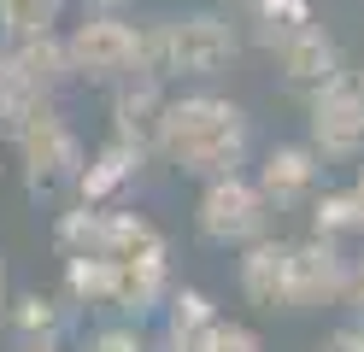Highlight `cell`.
I'll return each instance as SVG.
<instances>
[{
	"label": "cell",
	"instance_id": "cell-1",
	"mask_svg": "<svg viewBox=\"0 0 364 352\" xmlns=\"http://www.w3.org/2000/svg\"><path fill=\"white\" fill-rule=\"evenodd\" d=\"M159 159H171L182 176H230L247 159V112L223 94H182V100H165L159 112Z\"/></svg>",
	"mask_w": 364,
	"mask_h": 352
},
{
	"label": "cell",
	"instance_id": "cell-2",
	"mask_svg": "<svg viewBox=\"0 0 364 352\" xmlns=\"http://www.w3.org/2000/svg\"><path fill=\"white\" fill-rule=\"evenodd\" d=\"M6 129H12V147H18V164H24L30 194H48V188H59V182H77L82 141L53 112V94H30V100L12 112Z\"/></svg>",
	"mask_w": 364,
	"mask_h": 352
},
{
	"label": "cell",
	"instance_id": "cell-3",
	"mask_svg": "<svg viewBox=\"0 0 364 352\" xmlns=\"http://www.w3.org/2000/svg\"><path fill=\"white\" fill-rule=\"evenodd\" d=\"M194 223L200 235H206L212 247H253L264 223H270V200L259 194L253 176H212L206 188H200V206H194Z\"/></svg>",
	"mask_w": 364,
	"mask_h": 352
},
{
	"label": "cell",
	"instance_id": "cell-4",
	"mask_svg": "<svg viewBox=\"0 0 364 352\" xmlns=\"http://www.w3.org/2000/svg\"><path fill=\"white\" fill-rule=\"evenodd\" d=\"M135 23H124V12H95L82 18L71 36H65V53H71V77L88 82H124L135 77Z\"/></svg>",
	"mask_w": 364,
	"mask_h": 352
},
{
	"label": "cell",
	"instance_id": "cell-5",
	"mask_svg": "<svg viewBox=\"0 0 364 352\" xmlns=\"http://www.w3.org/2000/svg\"><path fill=\"white\" fill-rule=\"evenodd\" d=\"M165 41H171V77H218L235 59V23L218 12H188V18H165Z\"/></svg>",
	"mask_w": 364,
	"mask_h": 352
},
{
	"label": "cell",
	"instance_id": "cell-6",
	"mask_svg": "<svg viewBox=\"0 0 364 352\" xmlns=\"http://www.w3.org/2000/svg\"><path fill=\"white\" fill-rule=\"evenodd\" d=\"M347 294V252L329 235H311V241H294L288 258V311H323L341 305Z\"/></svg>",
	"mask_w": 364,
	"mask_h": 352
},
{
	"label": "cell",
	"instance_id": "cell-7",
	"mask_svg": "<svg viewBox=\"0 0 364 352\" xmlns=\"http://www.w3.org/2000/svg\"><path fill=\"white\" fill-rule=\"evenodd\" d=\"M311 153L317 159H358L364 153V94L353 77H335L311 94Z\"/></svg>",
	"mask_w": 364,
	"mask_h": 352
},
{
	"label": "cell",
	"instance_id": "cell-8",
	"mask_svg": "<svg viewBox=\"0 0 364 352\" xmlns=\"http://www.w3.org/2000/svg\"><path fill=\"white\" fill-rule=\"evenodd\" d=\"M159 112H165V94L153 77H124L118 100H112V141H124L135 153H153L159 141Z\"/></svg>",
	"mask_w": 364,
	"mask_h": 352
},
{
	"label": "cell",
	"instance_id": "cell-9",
	"mask_svg": "<svg viewBox=\"0 0 364 352\" xmlns=\"http://www.w3.org/2000/svg\"><path fill=\"white\" fill-rule=\"evenodd\" d=\"M288 258H294V241H270L259 235L241 258V294L259 305V311H288Z\"/></svg>",
	"mask_w": 364,
	"mask_h": 352
},
{
	"label": "cell",
	"instance_id": "cell-10",
	"mask_svg": "<svg viewBox=\"0 0 364 352\" xmlns=\"http://www.w3.org/2000/svg\"><path fill=\"white\" fill-rule=\"evenodd\" d=\"M259 194L270 200V211L306 206L317 194V153L311 147H270L259 164Z\"/></svg>",
	"mask_w": 364,
	"mask_h": 352
},
{
	"label": "cell",
	"instance_id": "cell-11",
	"mask_svg": "<svg viewBox=\"0 0 364 352\" xmlns=\"http://www.w3.org/2000/svg\"><path fill=\"white\" fill-rule=\"evenodd\" d=\"M171 299V282H165V258H129V265H112V311L141 323L147 311Z\"/></svg>",
	"mask_w": 364,
	"mask_h": 352
},
{
	"label": "cell",
	"instance_id": "cell-12",
	"mask_svg": "<svg viewBox=\"0 0 364 352\" xmlns=\"http://www.w3.org/2000/svg\"><path fill=\"white\" fill-rule=\"evenodd\" d=\"M270 53H277V65H282V77L294 82V88H323V82H335L341 77V53H335V41L317 30H300V36H288L282 47H270Z\"/></svg>",
	"mask_w": 364,
	"mask_h": 352
},
{
	"label": "cell",
	"instance_id": "cell-13",
	"mask_svg": "<svg viewBox=\"0 0 364 352\" xmlns=\"http://www.w3.org/2000/svg\"><path fill=\"white\" fill-rule=\"evenodd\" d=\"M12 70L24 94H53L65 77H71V53H65V36H24L12 41Z\"/></svg>",
	"mask_w": 364,
	"mask_h": 352
},
{
	"label": "cell",
	"instance_id": "cell-14",
	"mask_svg": "<svg viewBox=\"0 0 364 352\" xmlns=\"http://www.w3.org/2000/svg\"><path fill=\"white\" fill-rule=\"evenodd\" d=\"M141 159H147V153L124 147V141H106L95 159H82V171H77V194H82V206H106V200L135 176V164H141Z\"/></svg>",
	"mask_w": 364,
	"mask_h": 352
},
{
	"label": "cell",
	"instance_id": "cell-15",
	"mask_svg": "<svg viewBox=\"0 0 364 352\" xmlns=\"http://www.w3.org/2000/svg\"><path fill=\"white\" fill-rule=\"evenodd\" d=\"M100 258L129 265V258H165V235H159L141 211H106V247Z\"/></svg>",
	"mask_w": 364,
	"mask_h": 352
},
{
	"label": "cell",
	"instance_id": "cell-16",
	"mask_svg": "<svg viewBox=\"0 0 364 352\" xmlns=\"http://www.w3.org/2000/svg\"><path fill=\"white\" fill-rule=\"evenodd\" d=\"M6 323L18 341H59L65 335V299L53 294H18L6 305Z\"/></svg>",
	"mask_w": 364,
	"mask_h": 352
},
{
	"label": "cell",
	"instance_id": "cell-17",
	"mask_svg": "<svg viewBox=\"0 0 364 352\" xmlns=\"http://www.w3.org/2000/svg\"><path fill=\"white\" fill-rule=\"evenodd\" d=\"M53 247L65 258H100L106 247V206H77L53 223Z\"/></svg>",
	"mask_w": 364,
	"mask_h": 352
},
{
	"label": "cell",
	"instance_id": "cell-18",
	"mask_svg": "<svg viewBox=\"0 0 364 352\" xmlns=\"http://www.w3.org/2000/svg\"><path fill=\"white\" fill-rule=\"evenodd\" d=\"M247 12H253V30H259L264 47H282L288 36L311 30V6L306 0H253Z\"/></svg>",
	"mask_w": 364,
	"mask_h": 352
},
{
	"label": "cell",
	"instance_id": "cell-19",
	"mask_svg": "<svg viewBox=\"0 0 364 352\" xmlns=\"http://www.w3.org/2000/svg\"><path fill=\"white\" fill-rule=\"evenodd\" d=\"M65 299L112 311V258H65Z\"/></svg>",
	"mask_w": 364,
	"mask_h": 352
},
{
	"label": "cell",
	"instance_id": "cell-20",
	"mask_svg": "<svg viewBox=\"0 0 364 352\" xmlns=\"http://www.w3.org/2000/svg\"><path fill=\"white\" fill-rule=\"evenodd\" d=\"M59 6H65V0H0V30H6L12 41L48 36L59 23Z\"/></svg>",
	"mask_w": 364,
	"mask_h": 352
},
{
	"label": "cell",
	"instance_id": "cell-21",
	"mask_svg": "<svg viewBox=\"0 0 364 352\" xmlns=\"http://www.w3.org/2000/svg\"><path fill=\"white\" fill-rule=\"evenodd\" d=\"M311 223H317V235H329V241L358 235V206H353V194H317V200H311Z\"/></svg>",
	"mask_w": 364,
	"mask_h": 352
},
{
	"label": "cell",
	"instance_id": "cell-22",
	"mask_svg": "<svg viewBox=\"0 0 364 352\" xmlns=\"http://www.w3.org/2000/svg\"><path fill=\"white\" fill-rule=\"evenodd\" d=\"M88 352H153V341L141 335V323H112L88 335Z\"/></svg>",
	"mask_w": 364,
	"mask_h": 352
},
{
	"label": "cell",
	"instance_id": "cell-23",
	"mask_svg": "<svg viewBox=\"0 0 364 352\" xmlns=\"http://www.w3.org/2000/svg\"><path fill=\"white\" fill-rule=\"evenodd\" d=\"M206 352H264V341H259L247 323H223V317H218V329L206 335Z\"/></svg>",
	"mask_w": 364,
	"mask_h": 352
},
{
	"label": "cell",
	"instance_id": "cell-24",
	"mask_svg": "<svg viewBox=\"0 0 364 352\" xmlns=\"http://www.w3.org/2000/svg\"><path fill=\"white\" fill-rule=\"evenodd\" d=\"M30 94L18 88V70H12V47H0V124H12V112L24 106Z\"/></svg>",
	"mask_w": 364,
	"mask_h": 352
},
{
	"label": "cell",
	"instance_id": "cell-25",
	"mask_svg": "<svg viewBox=\"0 0 364 352\" xmlns=\"http://www.w3.org/2000/svg\"><path fill=\"white\" fill-rule=\"evenodd\" d=\"M323 352H364V317H358V323H347V329H335Z\"/></svg>",
	"mask_w": 364,
	"mask_h": 352
},
{
	"label": "cell",
	"instance_id": "cell-26",
	"mask_svg": "<svg viewBox=\"0 0 364 352\" xmlns=\"http://www.w3.org/2000/svg\"><path fill=\"white\" fill-rule=\"evenodd\" d=\"M341 305H353V311L364 317V258L347 265V294H341Z\"/></svg>",
	"mask_w": 364,
	"mask_h": 352
},
{
	"label": "cell",
	"instance_id": "cell-27",
	"mask_svg": "<svg viewBox=\"0 0 364 352\" xmlns=\"http://www.w3.org/2000/svg\"><path fill=\"white\" fill-rule=\"evenodd\" d=\"M18 352H71L65 341H18Z\"/></svg>",
	"mask_w": 364,
	"mask_h": 352
},
{
	"label": "cell",
	"instance_id": "cell-28",
	"mask_svg": "<svg viewBox=\"0 0 364 352\" xmlns=\"http://www.w3.org/2000/svg\"><path fill=\"white\" fill-rule=\"evenodd\" d=\"M347 194H353V206H358V235H364V171L353 176V188H347Z\"/></svg>",
	"mask_w": 364,
	"mask_h": 352
},
{
	"label": "cell",
	"instance_id": "cell-29",
	"mask_svg": "<svg viewBox=\"0 0 364 352\" xmlns=\"http://www.w3.org/2000/svg\"><path fill=\"white\" fill-rule=\"evenodd\" d=\"M6 305H12V282H6V258H0V317H6Z\"/></svg>",
	"mask_w": 364,
	"mask_h": 352
},
{
	"label": "cell",
	"instance_id": "cell-30",
	"mask_svg": "<svg viewBox=\"0 0 364 352\" xmlns=\"http://www.w3.org/2000/svg\"><path fill=\"white\" fill-rule=\"evenodd\" d=\"M88 6H95V12H124L129 0H88Z\"/></svg>",
	"mask_w": 364,
	"mask_h": 352
},
{
	"label": "cell",
	"instance_id": "cell-31",
	"mask_svg": "<svg viewBox=\"0 0 364 352\" xmlns=\"http://www.w3.org/2000/svg\"><path fill=\"white\" fill-rule=\"evenodd\" d=\"M353 82H358V94H364V65H358V77H353Z\"/></svg>",
	"mask_w": 364,
	"mask_h": 352
},
{
	"label": "cell",
	"instance_id": "cell-32",
	"mask_svg": "<svg viewBox=\"0 0 364 352\" xmlns=\"http://www.w3.org/2000/svg\"><path fill=\"white\" fill-rule=\"evenodd\" d=\"M235 6H253V0H235Z\"/></svg>",
	"mask_w": 364,
	"mask_h": 352
}]
</instances>
